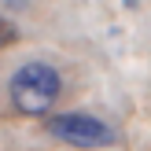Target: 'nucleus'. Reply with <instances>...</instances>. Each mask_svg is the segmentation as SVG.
Returning <instances> with one entry per match:
<instances>
[{
	"instance_id": "nucleus-2",
	"label": "nucleus",
	"mask_w": 151,
	"mask_h": 151,
	"mask_svg": "<svg viewBox=\"0 0 151 151\" xmlns=\"http://www.w3.org/2000/svg\"><path fill=\"white\" fill-rule=\"evenodd\" d=\"M48 133L55 140H63V144L70 147H111L114 144V129H111L103 118L96 114H85V111H66V114H55L48 118Z\"/></svg>"
},
{
	"instance_id": "nucleus-3",
	"label": "nucleus",
	"mask_w": 151,
	"mask_h": 151,
	"mask_svg": "<svg viewBox=\"0 0 151 151\" xmlns=\"http://www.w3.org/2000/svg\"><path fill=\"white\" fill-rule=\"evenodd\" d=\"M15 41H19V29H15V22H7L4 15H0V52H4V48H11Z\"/></svg>"
},
{
	"instance_id": "nucleus-1",
	"label": "nucleus",
	"mask_w": 151,
	"mask_h": 151,
	"mask_svg": "<svg viewBox=\"0 0 151 151\" xmlns=\"http://www.w3.org/2000/svg\"><path fill=\"white\" fill-rule=\"evenodd\" d=\"M59 92H63V78H59L55 66L48 63H26L11 74V85H7V96H11V107L26 118H44L52 107H55Z\"/></svg>"
}]
</instances>
